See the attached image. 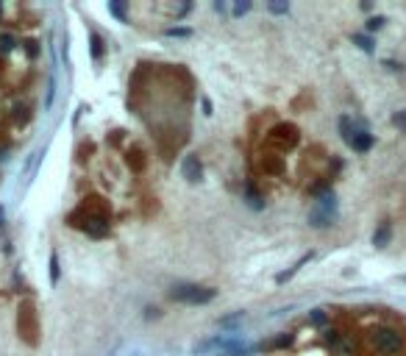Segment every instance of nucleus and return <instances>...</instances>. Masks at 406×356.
I'll return each mask as SVG.
<instances>
[{
  "mask_svg": "<svg viewBox=\"0 0 406 356\" xmlns=\"http://www.w3.org/2000/svg\"><path fill=\"white\" fill-rule=\"evenodd\" d=\"M173 301H181V304H209L214 301L217 289L211 287H198V284H181V287H173Z\"/></svg>",
  "mask_w": 406,
  "mask_h": 356,
  "instance_id": "f257e3e1",
  "label": "nucleus"
},
{
  "mask_svg": "<svg viewBox=\"0 0 406 356\" xmlns=\"http://www.w3.org/2000/svg\"><path fill=\"white\" fill-rule=\"evenodd\" d=\"M376 345H379V351H384V353H398L401 351V337H398L392 329H379L376 331Z\"/></svg>",
  "mask_w": 406,
  "mask_h": 356,
  "instance_id": "f03ea898",
  "label": "nucleus"
},
{
  "mask_svg": "<svg viewBox=\"0 0 406 356\" xmlns=\"http://www.w3.org/2000/svg\"><path fill=\"white\" fill-rule=\"evenodd\" d=\"M181 175H184L190 184L201 181V175H203V164H201V159H198V156H186V159H184V164H181Z\"/></svg>",
  "mask_w": 406,
  "mask_h": 356,
  "instance_id": "7ed1b4c3",
  "label": "nucleus"
},
{
  "mask_svg": "<svg viewBox=\"0 0 406 356\" xmlns=\"http://www.w3.org/2000/svg\"><path fill=\"white\" fill-rule=\"evenodd\" d=\"M84 228H86V234H89V236H95V240H101V236H106V234H109V223H106V217H101V215L89 217Z\"/></svg>",
  "mask_w": 406,
  "mask_h": 356,
  "instance_id": "20e7f679",
  "label": "nucleus"
},
{
  "mask_svg": "<svg viewBox=\"0 0 406 356\" xmlns=\"http://www.w3.org/2000/svg\"><path fill=\"white\" fill-rule=\"evenodd\" d=\"M370 145H373V136H370L367 131H356L354 139H351V147H354V151H359V153L370 151Z\"/></svg>",
  "mask_w": 406,
  "mask_h": 356,
  "instance_id": "39448f33",
  "label": "nucleus"
},
{
  "mask_svg": "<svg viewBox=\"0 0 406 356\" xmlns=\"http://www.w3.org/2000/svg\"><path fill=\"white\" fill-rule=\"evenodd\" d=\"M309 259H311V253H306V256H301V262H298L295 267H292V270H287V273H281V276H278V278H275V281H278V284H284V281H287V278H292V276H295V273H298V270H301V267H303L306 262H309Z\"/></svg>",
  "mask_w": 406,
  "mask_h": 356,
  "instance_id": "423d86ee",
  "label": "nucleus"
},
{
  "mask_svg": "<svg viewBox=\"0 0 406 356\" xmlns=\"http://www.w3.org/2000/svg\"><path fill=\"white\" fill-rule=\"evenodd\" d=\"M109 11L117 17V20H122V22L128 20V17H126V6H122V3H117V0H109Z\"/></svg>",
  "mask_w": 406,
  "mask_h": 356,
  "instance_id": "0eeeda50",
  "label": "nucleus"
},
{
  "mask_svg": "<svg viewBox=\"0 0 406 356\" xmlns=\"http://www.w3.org/2000/svg\"><path fill=\"white\" fill-rule=\"evenodd\" d=\"M387 240H390V228H387V225H381V228L376 231V236H373V245H376V248H384Z\"/></svg>",
  "mask_w": 406,
  "mask_h": 356,
  "instance_id": "6e6552de",
  "label": "nucleus"
},
{
  "mask_svg": "<svg viewBox=\"0 0 406 356\" xmlns=\"http://www.w3.org/2000/svg\"><path fill=\"white\" fill-rule=\"evenodd\" d=\"M89 42H92V56L101 58L103 56V39L98 37V34H89Z\"/></svg>",
  "mask_w": 406,
  "mask_h": 356,
  "instance_id": "1a4fd4ad",
  "label": "nucleus"
},
{
  "mask_svg": "<svg viewBox=\"0 0 406 356\" xmlns=\"http://www.w3.org/2000/svg\"><path fill=\"white\" fill-rule=\"evenodd\" d=\"M14 37H11V34H3V37H0V53H11L14 50Z\"/></svg>",
  "mask_w": 406,
  "mask_h": 356,
  "instance_id": "9d476101",
  "label": "nucleus"
},
{
  "mask_svg": "<svg viewBox=\"0 0 406 356\" xmlns=\"http://www.w3.org/2000/svg\"><path fill=\"white\" fill-rule=\"evenodd\" d=\"M50 281L58 284V256L56 253H50Z\"/></svg>",
  "mask_w": 406,
  "mask_h": 356,
  "instance_id": "9b49d317",
  "label": "nucleus"
},
{
  "mask_svg": "<svg viewBox=\"0 0 406 356\" xmlns=\"http://www.w3.org/2000/svg\"><path fill=\"white\" fill-rule=\"evenodd\" d=\"M354 42H356L359 47H362V50H367V53L373 50V42H370L367 37H362V34H356V37H354Z\"/></svg>",
  "mask_w": 406,
  "mask_h": 356,
  "instance_id": "f8f14e48",
  "label": "nucleus"
},
{
  "mask_svg": "<svg viewBox=\"0 0 406 356\" xmlns=\"http://www.w3.org/2000/svg\"><path fill=\"white\" fill-rule=\"evenodd\" d=\"M248 203L254 206V209H262V206H264V203H262V198H259V195L254 192V187H248Z\"/></svg>",
  "mask_w": 406,
  "mask_h": 356,
  "instance_id": "ddd939ff",
  "label": "nucleus"
},
{
  "mask_svg": "<svg viewBox=\"0 0 406 356\" xmlns=\"http://www.w3.org/2000/svg\"><path fill=\"white\" fill-rule=\"evenodd\" d=\"M248 11H251V3H248V0H239V3L234 6V14H237V17L248 14Z\"/></svg>",
  "mask_w": 406,
  "mask_h": 356,
  "instance_id": "4468645a",
  "label": "nucleus"
},
{
  "mask_svg": "<svg viewBox=\"0 0 406 356\" xmlns=\"http://www.w3.org/2000/svg\"><path fill=\"white\" fill-rule=\"evenodd\" d=\"M267 9L273 11V14H287V11H290V6H287V3H270Z\"/></svg>",
  "mask_w": 406,
  "mask_h": 356,
  "instance_id": "2eb2a0df",
  "label": "nucleus"
},
{
  "mask_svg": "<svg viewBox=\"0 0 406 356\" xmlns=\"http://www.w3.org/2000/svg\"><path fill=\"white\" fill-rule=\"evenodd\" d=\"M190 28H167V37H190Z\"/></svg>",
  "mask_w": 406,
  "mask_h": 356,
  "instance_id": "dca6fc26",
  "label": "nucleus"
},
{
  "mask_svg": "<svg viewBox=\"0 0 406 356\" xmlns=\"http://www.w3.org/2000/svg\"><path fill=\"white\" fill-rule=\"evenodd\" d=\"M53 95H56V81L50 78V86H48V98H45V109H50V103H53Z\"/></svg>",
  "mask_w": 406,
  "mask_h": 356,
  "instance_id": "f3484780",
  "label": "nucleus"
},
{
  "mask_svg": "<svg viewBox=\"0 0 406 356\" xmlns=\"http://www.w3.org/2000/svg\"><path fill=\"white\" fill-rule=\"evenodd\" d=\"M242 317H245V312H237V314H231V317H223L220 325H231V323H237V320H242Z\"/></svg>",
  "mask_w": 406,
  "mask_h": 356,
  "instance_id": "a211bd4d",
  "label": "nucleus"
},
{
  "mask_svg": "<svg viewBox=\"0 0 406 356\" xmlns=\"http://www.w3.org/2000/svg\"><path fill=\"white\" fill-rule=\"evenodd\" d=\"M381 25H384V17H373V20L367 22V28H370V31H376V28H381Z\"/></svg>",
  "mask_w": 406,
  "mask_h": 356,
  "instance_id": "6ab92c4d",
  "label": "nucleus"
},
{
  "mask_svg": "<svg viewBox=\"0 0 406 356\" xmlns=\"http://www.w3.org/2000/svg\"><path fill=\"white\" fill-rule=\"evenodd\" d=\"M25 53H28V56H31V58L37 56V53H39V47H37V42H25Z\"/></svg>",
  "mask_w": 406,
  "mask_h": 356,
  "instance_id": "aec40b11",
  "label": "nucleus"
},
{
  "mask_svg": "<svg viewBox=\"0 0 406 356\" xmlns=\"http://www.w3.org/2000/svg\"><path fill=\"white\" fill-rule=\"evenodd\" d=\"M311 320H315V323H323V320H326V314H323V309H315V312H311Z\"/></svg>",
  "mask_w": 406,
  "mask_h": 356,
  "instance_id": "412c9836",
  "label": "nucleus"
},
{
  "mask_svg": "<svg viewBox=\"0 0 406 356\" xmlns=\"http://www.w3.org/2000/svg\"><path fill=\"white\" fill-rule=\"evenodd\" d=\"M201 103H203V114H211V100H209V98H203Z\"/></svg>",
  "mask_w": 406,
  "mask_h": 356,
  "instance_id": "4be33fe9",
  "label": "nucleus"
},
{
  "mask_svg": "<svg viewBox=\"0 0 406 356\" xmlns=\"http://www.w3.org/2000/svg\"><path fill=\"white\" fill-rule=\"evenodd\" d=\"M0 11H3V3H0Z\"/></svg>",
  "mask_w": 406,
  "mask_h": 356,
  "instance_id": "5701e85b",
  "label": "nucleus"
}]
</instances>
